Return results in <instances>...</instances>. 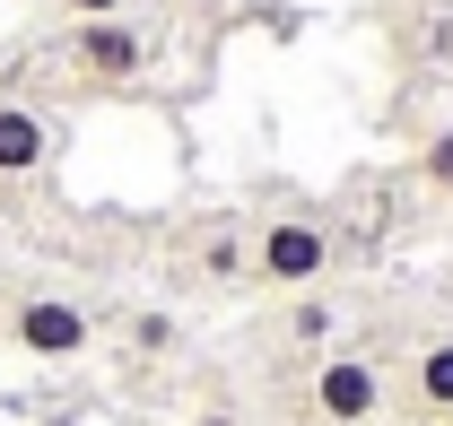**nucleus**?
<instances>
[{
	"label": "nucleus",
	"mask_w": 453,
	"mask_h": 426,
	"mask_svg": "<svg viewBox=\"0 0 453 426\" xmlns=\"http://www.w3.org/2000/svg\"><path fill=\"white\" fill-rule=\"evenodd\" d=\"M192 426H253V418H244L226 392H210V400H192Z\"/></svg>",
	"instance_id": "11"
},
{
	"label": "nucleus",
	"mask_w": 453,
	"mask_h": 426,
	"mask_svg": "<svg viewBox=\"0 0 453 426\" xmlns=\"http://www.w3.org/2000/svg\"><path fill=\"white\" fill-rule=\"evenodd\" d=\"M305 409H314V426H375L393 409L384 357H375V348H323V357L305 366Z\"/></svg>",
	"instance_id": "2"
},
{
	"label": "nucleus",
	"mask_w": 453,
	"mask_h": 426,
	"mask_svg": "<svg viewBox=\"0 0 453 426\" xmlns=\"http://www.w3.org/2000/svg\"><path fill=\"white\" fill-rule=\"evenodd\" d=\"M280 339L296 348V357H323L340 339V305L323 296V287H305V296H288V314H280Z\"/></svg>",
	"instance_id": "7"
},
{
	"label": "nucleus",
	"mask_w": 453,
	"mask_h": 426,
	"mask_svg": "<svg viewBox=\"0 0 453 426\" xmlns=\"http://www.w3.org/2000/svg\"><path fill=\"white\" fill-rule=\"evenodd\" d=\"M44 165H53V122L35 105H18V96H0V192L35 183Z\"/></svg>",
	"instance_id": "6"
},
{
	"label": "nucleus",
	"mask_w": 453,
	"mask_h": 426,
	"mask_svg": "<svg viewBox=\"0 0 453 426\" xmlns=\"http://www.w3.org/2000/svg\"><path fill=\"white\" fill-rule=\"evenodd\" d=\"M61 9H70L79 27H88V18H122V0H61Z\"/></svg>",
	"instance_id": "12"
},
{
	"label": "nucleus",
	"mask_w": 453,
	"mask_h": 426,
	"mask_svg": "<svg viewBox=\"0 0 453 426\" xmlns=\"http://www.w3.org/2000/svg\"><path fill=\"white\" fill-rule=\"evenodd\" d=\"M436 426H453V409H445V418H436Z\"/></svg>",
	"instance_id": "13"
},
{
	"label": "nucleus",
	"mask_w": 453,
	"mask_h": 426,
	"mask_svg": "<svg viewBox=\"0 0 453 426\" xmlns=\"http://www.w3.org/2000/svg\"><path fill=\"white\" fill-rule=\"evenodd\" d=\"M70 70L88 87H131L149 70V35L131 18H88V27H70Z\"/></svg>",
	"instance_id": "5"
},
{
	"label": "nucleus",
	"mask_w": 453,
	"mask_h": 426,
	"mask_svg": "<svg viewBox=\"0 0 453 426\" xmlns=\"http://www.w3.org/2000/svg\"><path fill=\"white\" fill-rule=\"evenodd\" d=\"M418 183H427L436 201H453V122H445V131H427V148H418Z\"/></svg>",
	"instance_id": "9"
},
{
	"label": "nucleus",
	"mask_w": 453,
	"mask_h": 426,
	"mask_svg": "<svg viewBox=\"0 0 453 426\" xmlns=\"http://www.w3.org/2000/svg\"><path fill=\"white\" fill-rule=\"evenodd\" d=\"M253 262H244V278L253 287H271V296H305V287H332V270H340V244H332V226H314V217H262L253 235Z\"/></svg>",
	"instance_id": "1"
},
{
	"label": "nucleus",
	"mask_w": 453,
	"mask_h": 426,
	"mask_svg": "<svg viewBox=\"0 0 453 426\" xmlns=\"http://www.w3.org/2000/svg\"><path fill=\"white\" fill-rule=\"evenodd\" d=\"M244 262H253L244 226H210V235H201V253H192V278H201V287H235Z\"/></svg>",
	"instance_id": "8"
},
{
	"label": "nucleus",
	"mask_w": 453,
	"mask_h": 426,
	"mask_svg": "<svg viewBox=\"0 0 453 426\" xmlns=\"http://www.w3.org/2000/svg\"><path fill=\"white\" fill-rule=\"evenodd\" d=\"M384 392H393L401 418L436 426L453 409V331H418L410 339V357H401V374H384Z\"/></svg>",
	"instance_id": "4"
},
{
	"label": "nucleus",
	"mask_w": 453,
	"mask_h": 426,
	"mask_svg": "<svg viewBox=\"0 0 453 426\" xmlns=\"http://www.w3.org/2000/svg\"><path fill=\"white\" fill-rule=\"evenodd\" d=\"M0 339H9L18 357H35V366H70V357H88V348H96V322H88L79 296L27 287V296H9V305H0Z\"/></svg>",
	"instance_id": "3"
},
{
	"label": "nucleus",
	"mask_w": 453,
	"mask_h": 426,
	"mask_svg": "<svg viewBox=\"0 0 453 426\" xmlns=\"http://www.w3.org/2000/svg\"><path fill=\"white\" fill-rule=\"evenodd\" d=\"M174 339H183V322H174V314H157V305L131 314V348H140V357H174Z\"/></svg>",
	"instance_id": "10"
}]
</instances>
